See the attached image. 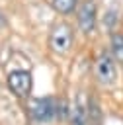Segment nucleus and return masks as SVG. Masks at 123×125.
Returning a JSON list of instances; mask_svg holds the SVG:
<instances>
[{
	"mask_svg": "<svg viewBox=\"0 0 123 125\" xmlns=\"http://www.w3.org/2000/svg\"><path fill=\"white\" fill-rule=\"evenodd\" d=\"M49 45L55 53L59 55H64L70 45H72V31L66 23H57L51 31V37H49Z\"/></svg>",
	"mask_w": 123,
	"mask_h": 125,
	"instance_id": "1",
	"label": "nucleus"
},
{
	"mask_svg": "<svg viewBox=\"0 0 123 125\" xmlns=\"http://www.w3.org/2000/svg\"><path fill=\"white\" fill-rule=\"evenodd\" d=\"M57 111H59V107H57V104H55L53 98H39V100H35L33 105H31V117H33L37 123H47V121H51V119L57 115Z\"/></svg>",
	"mask_w": 123,
	"mask_h": 125,
	"instance_id": "2",
	"label": "nucleus"
},
{
	"mask_svg": "<svg viewBox=\"0 0 123 125\" xmlns=\"http://www.w3.org/2000/svg\"><path fill=\"white\" fill-rule=\"evenodd\" d=\"M8 86L10 90L20 96V98H25L29 92H31V74L27 70H14L8 74Z\"/></svg>",
	"mask_w": 123,
	"mask_h": 125,
	"instance_id": "3",
	"label": "nucleus"
},
{
	"mask_svg": "<svg viewBox=\"0 0 123 125\" xmlns=\"http://www.w3.org/2000/svg\"><path fill=\"white\" fill-rule=\"evenodd\" d=\"M96 78L105 86L115 82V62L107 53H102L96 61Z\"/></svg>",
	"mask_w": 123,
	"mask_h": 125,
	"instance_id": "4",
	"label": "nucleus"
},
{
	"mask_svg": "<svg viewBox=\"0 0 123 125\" xmlns=\"http://www.w3.org/2000/svg\"><path fill=\"white\" fill-rule=\"evenodd\" d=\"M78 25L84 33L94 31V27H96V4H94V0H86L78 8Z\"/></svg>",
	"mask_w": 123,
	"mask_h": 125,
	"instance_id": "5",
	"label": "nucleus"
},
{
	"mask_svg": "<svg viewBox=\"0 0 123 125\" xmlns=\"http://www.w3.org/2000/svg\"><path fill=\"white\" fill-rule=\"evenodd\" d=\"M86 117H88V113H86V109L82 105V100H80L70 109V121H72V125H88V119Z\"/></svg>",
	"mask_w": 123,
	"mask_h": 125,
	"instance_id": "6",
	"label": "nucleus"
},
{
	"mask_svg": "<svg viewBox=\"0 0 123 125\" xmlns=\"http://www.w3.org/2000/svg\"><path fill=\"white\" fill-rule=\"evenodd\" d=\"M111 51H113V57L123 62V33H113V37H111Z\"/></svg>",
	"mask_w": 123,
	"mask_h": 125,
	"instance_id": "7",
	"label": "nucleus"
},
{
	"mask_svg": "<svg viewBox=\"0 0 123 125\" xmlns=\"http://www.w3.org/2000/svg\"><path fill=\"white\" fill-rule=\"evenodd\" d=\"M51 4L59 14H70L76 6V0H51Z\"/></svg>",
	"mask_w": 123,
	"mask_h": 125,
	"instance_id": "8",
	"label": "nucleus"
}]
</instances>
